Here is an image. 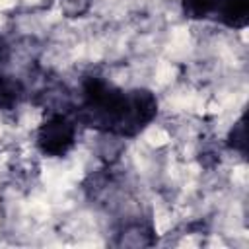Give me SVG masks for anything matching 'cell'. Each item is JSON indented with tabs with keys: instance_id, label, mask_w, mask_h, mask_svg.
Masks as SVG:
<instances>
[{
	"instance_id": "obj_1",
	"label": "cell",
	"mask_w": 249,
	"mask_h": 249,
	"mask_svg": "<svg viewBox=\"0 0 249 249\" xmlns=\"http://www.w3.org/2000/svg\"><path fill=\"white\" fill-rule=\"evenodd\" d=\"M156 115L158 97L150 89L136 88L124 91L99 76H88L82 82V101L76 109V121L89 128L117 138H132Z\"/></svg>"
},
{
	"instance_id": "obj_2",
	"label": "cell",
	"mask_w": 249,
	"mask_h": 249,
	"mask_svg": "<svg viewBox=\"0 0 249 249\" xmlns=\"http://www.w3.org/2000/svg\"><path fill=\"white\" fill-rule=\"evenodd\" d=\"M37 148L43 156L62 158L76 144V119L68 113H51L37 128Z\"/></svg>"
},
{
	"instance_id": "obj_3",
	"label": "cell",
	"mask_w": 249,
	"mask_h": 249,
	"mask_svg": "<svg viewBox=\"0 0 249 249\" xmlns=\"http://www.w3.org/2000/svg\"><path fill=\"white\" fill-rule=\"evenodd\" d=\"M218 19L230 29H243L249 23V0H222Z\"/></svg>"
},
{
	"instance_id": "obj_4",
	"label": "cell",
	"mask_w": 249,
	"mask_h": 249,
	"mask_svg": "<svg viewBox=\"0 0 249 249\" xmlns=\"http://www.w3.org/2000/svg\"><path fill=\"white\" fill-rule=\"evenodd\" d=\"M117 245H124V247H148L154 245L156 237H154V228L148 222H132L126 224L119 233Z\"/></svg>"
},
{
	"instance_id": "obj_5",
	"label": "cell",
	"mask_w": 249,
	"mask_h": 249,
	"mask_svg": "<svg viewBox=\"0 0 249 249\" xmlns=\"http://www.w3.org/2000/svg\"><path fill=\"white\" fill-rule=\"evenodd\" d=\"M23 93H25L23 84L0 70V109L2 111L14 109L23 99Z\"/></svg>"
},
{
	"instance_id": "obj_6",
	"label": "cell",
	"mask_w": 249,
	"mask_h": 249,
	"mask_svg": "<svg viewBox=\"0 0 249 249\" xmlns=\"http://www.w3.org/2000/svg\"><path fill=\"white\" fill-rule=\"evenodd\" d=\"M222 0H181V10L187 19H206L216 16Z\"/></svg>"
},
{
	"instance_id": "obj_7",
	"label": "cell",
	"mask_w": 249,
	"mask_h": 249,
	"mask_svg": "<svg viewBox=\"0 0 249 249\" xmlns=\"http://www.w3.org/2000/svg\"><path fill=\"white\" fill-rule=\"evenodd\" d=\"M226 140H228V148L230 150L237 152L243 158L247 156V124H245V115H241L233 123V126L230 128Z\"/></svg>"
},
{
	"instance_id": "obj_8",
	"label": "cell",
	"mask_w": 249,
	"mask_h": 249,
	"mask_svg": "<svg viewBox=\"0 0 249 249\" xmlns=\"http://www.w3.org/2000/svg\"><path fill=\"white\" fill-rule=\"evenodd\" d=\"M91 6V0H60V8L68 18H82Z\"/></svg>"
},
{
	"instance_id": "obj_9",
	"label": "cell",
	"mask_w": 249,
	"mask_h": 249,
	"mask_svg": "<svg viewBox=\"0 0 249 249\" xmlns=\"http://www.w3.org/2000/svg\"><path fill=\"white\" fill-rule=\"evenodd\" d=\"M8 60H10V45L4 37H0V70L6 66Z\"/></svg>"
}]
</instances>
